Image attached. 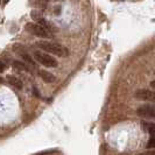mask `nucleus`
Wrapping results in <instances>:
<instances>
[{"instance_id":"nucleus-8","label":"nucleus","mask_w":155,"mask_h":155,"mask_svg":"<svg viewBox=\"0 0 155 155\" xmlns=\"http://www.w3.org/2000/svg\"><path fill=\"white\" fill-rule=\"evenodd\" d=\"M7 82L13 86V87L18 89V90H21L23 87V84H22V82H21V79H19V78L15 77V76H8Z\"/></svg>"},{"instance_id":"nucleus-13","label":"nucleus","mask_w":155,"mask_h":155,"mask_svg":"<svg viewBox=\"0 0 155 155\" xmlns=\"http://www.w3.org/2000/svg\"><path fill=\"white\" fill-rule=\"evenodd\" d=\"M139 155H155V152H149V153H143V154H139Z\"/></svg>"},{"instance_id":"nucleus-12","label":"nucleus","mask_w":155,"mask_h":155,"mask_svg":"<svg viewBox=\"0 0 155 155\" xmlns=\"http://www.w3.org/2000/svg\"><path fill=\"white\" fill-rule=\"evenodd\" d=\"M146 147L148 149H155V137H152V138H149V140L147 141V145H146Z\"/></svg>"},{"instance_id":"nucleus-10","label":"nucleus","mask_w":155,"mask_h":155,"mask_svg":"<svg viewBox=\"0 0 155 155\" xmlns=\"http://www.w3.org/2000/svg\"><path fill=\"white\" fill-rule=\"evenodd\" d=\"M12 67H13L14 69H18V70L29 71V65H27L26 63L21 62V61H19V60H15V61H13V63H12Z\"/></svg>"},{"instance_id":"nucleus-5","label":"nucleus","mask_w":155,"mask_h":155,"mask_svg":"<svg viewBox=\"0 0 155 155\" xmlns=\"http://www.w3.org/2000/svg\"><path fill=\"white\" fill-rule=\"evenodd\" d=\"M31 19H33L35 22L39 23V25H41L42 27H45L48 31L53 33V31H56V28H55L54 26L49 22V21H47L46 19L42 16V14H41V13H39V12H36V11H31Z\"/></svg>"},{"instance_id":"nucleus-11","label":"nucleus","mask_w":155,"mask_h":155,"mask_svg":"<svg viewBox=\"0 0 155 155\" xmlns=\"http://www.w3.org/2000/svg\"><path fill=\"white\" fill-rule=\"evenodd\" d=\"M143 127L147 133L155 135V123H143Z\"/></svg>"},{"instance_id":"nucleus-7","label":"nucleus","mask_w":155,"mask_h":155,"mask_svg":"<svg viewBox=\"0 0 155 155\" xmlns=\"http://www.w3.org/2000/svg\"><path fill=\"white\" fill-rule=\"evenodd\" d=\"M39 75H40V77L42 78V81L46 82V83H54L55 81H56V77H55L54 75L50 74V72L47 71V70H40Z\"/></svg>"},{"instance_id":"nucleus-9","label":"nucleus","mask_w":155,"mask_h":155,"mask_svg":"<svg viewBox=\"0 0 155 155\" xmlns=\"http://www.w3.org/2000/svg\"><path fill=\"white\" fill-rule=\"evenodd\" d=\"M20 56H21V58H22L23 61L27 63L28 65L35 67V64H36V61H35V58H33V57H31L29 54H27V53H23V51H21V53H20Z\"/></svg>"},{"instance_id":"nucleus-6","label":"nucleus","mask_w":155,"mask_h":155,"mask_svg":"<svg viewBox=\"0 0 155 155\" xmlns=\"http://www.w3.org/2000/svg\"><path fill=\"white\" fill-rule=\"evenodd\" d=\"M134 97L139 101H153L155 103V91L148 90V89H139L134 93Z\"/></svg>"},{"instance_id":"nucleus-3","label":"nucleus","mask_w":155,"mask_h":155,"mask_svg":"<svg viewBox=\"0 0 155 155\" xmlns=\"http://www.w3.org/2000/svg\"><path fill=\"white\" fill-rule=\"evenodd\" d=\"M25 28H26V31H28V33L33 34L34 36L41 38V39L48 40L53 38V34L50 31H48L45 27H42L41 25L36 22H28L25 26Z\"/></svg>"},{"instance_id":"nucleus-1","label":"nucleus","mask_w":155,"mask_h":155,"mask_svg":"<svg viewBox=\"0 0 155 155\" xmlns=\"http://www.w3.org/2000/svg\"><path fill=\"white\" fill-rule=\"evenodd\" d=\"M35 46L40 48L41 50H45L46 53L50 55H56L60 57H65L69 55L68 49L64 46H62L61 43L57 42H53V41H48V40H42L35 43Z\"/></svg>"},{"instance_id":"nucleus-14","label":"nucleus","mask_w":155,"mask_h":155,"mask_svg":"<svg viewBox=\"0 0 155 155\" xmlns=\"http://www.w3.org/2000/svg\"><path fill=\"white\" fill-rule=\"evenodd\" d=\"M150 86H152L153 89H155V81H152V82H150Z\"/></svg>"},{"instance_id":"nucleus-15","label":"nucleus","mask_w":155,"mask_h":155,"mask_svg":"<svg viewBox=\"0 0 155 155\" xmlns=\"http://www.w3.org/2000/svg\"><path fill=\"white\" fill-rule=\"evenodd\" d=\"M154 74H155V72H154Z\"/></svg>"},{"instance_id":"nucleus-2","label":"nucleus","mask_w":155,"mask_h":155,"mask_svg":"<svg viewBox=\"0 0 155 155\" xmlns=\"http://www.w3.org/2000/svg\"><path fill=\"white\" fill-rule=\"evenodd\" d=\"M33 56H34L36 62L42 64L43 67H47V68H56L57 64H58L54 56H51V55L46 53V51H42V50L34 51Z\"/></svg>"},{"instance_id":"nucleus-4","label":"nucleus","mask_w":155,"mask_h":155,"mask_svg":"<svg viewBox=\"0 0 155 155\" xmlns=\"http://www.w3.org/2000/svg\"><path fill=\"white\" fill-rule=\"evenodd\" d=\"M137 114L145 119H155V105L145 104L137 109Z\"/></svg>"}]
</instances>
